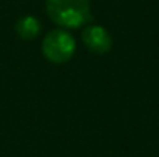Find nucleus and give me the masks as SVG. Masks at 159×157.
Masks as SVG:
<instances>
[{"label": "nucleus", "mask_w": 159, "mask_h": 157, "mask_svg": "<svg viewBox=\"0 0 159 157\" xmlns=\"http://www.w3.org/2000/svg\"><path fill=\"white\" fill-rule=\"evenodd\" d=\"M47 14L60 28H80L91 20L90 0H47Z\"/></svg>", "instance_id": "1"}, {"label": "nucleus", "mask_w": 159, "mask_h": 157, "mask_svg": "<svg viewBox=\"0 0 159 157\" xmlns=\"http://www.w3.org/2000/svg\"><path fill=\"white\" fill-rule=\"evenodd\" d=\"M76 52V40L65 29H53L42 40V54L43 57L56 65L66 63L73 59Z\"/></svg>", "instance_id": "2"}, {"label": "nucleus", "mask_w": 159, "mask_h": 157, "mask_svg": "<svg viewBox=\"0 0 159 157\" xmlns=\"http://www.w3.org/2000/svg\"><path fill=\"white\" fill-rule=\"evenodd\" d=\"M82 42L85 48L93 54L102 55L111 51L113 48V37L101 25H90L85 26L82 31Z\"/></svg>", "instance_id": "3"}, {"label": "nucleus", "mask_w": 159, "mask_h": 157, "mask_svg": "<svg viewBox=\"0 0 159 157\" xmlns=\"http://www.w3.org/2000/svg\"><path fill=\"white\" fill-rule=\"evenodd\" d=\"M42 31V25L34 15H23L16 23V34L22 40H34Z\"/></svg>", "instance_id": "4"}]
</instances>
